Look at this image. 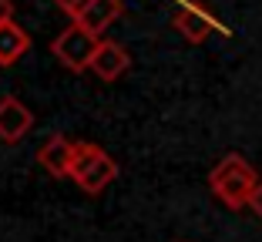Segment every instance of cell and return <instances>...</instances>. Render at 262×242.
Instances as JSON below:
<instances>
[{"label":"cell","instance_id":"obj_1","mask_svg":"<svg viewBox=\"0 0 262 242\" xmlns=\"http://www.w3.org/2000/svg\"><path fill=\"white\" fill-rule=\"evenodd\" d=\"M259 172H255L252 165L239 155V151H229L215 162V168L208 172V188H212V195L225 205V209L239 212L249 205L252 192L259 188Z\"/></svg>","mask_w":262,"mask_h":242},{"label":"cell","instance_id":"obj_2","mask_svg":"<svg viewBox=\"0 0 262 242\" xmlns=\"http://www.w3.org/2000/svg\"><path fill=\"white\" fill-rule=\"evenodd\" d=\"M71 179L77 188H84L88 195H98L111 182L118 179V162L91 141H74V165H71Z\"/></svg>","mask_w":262,"mask_h":242},{"label":"cell","instance_id":"obj_3","mask_svg":"<svg viewBox=\"0 0 262 242\" xmlns=\"http://www.w3.org/2000/svg\"><path fill=\"white\" fill-rule=\"evenodd\" d=\"M98 47H101V37H98V34L84 31V27H81V24H74V20H71L54 40H51L54 57L68 71H91V61H94V54H98Z\"/></svg>","mask_w":262,"mask_h":242},{"label":"cell","instance_id":"obj_4","mask_svg":"<svg viewBox=\"0 0 262 242\" xmlns=\"http://www.w3.org/2000/svg\"><path fill=\"white\" fill-rule=\"evenodd\" d=\"M31 128H34V111L27 108L20 98L7 94V98L0 101V141L17 145Z\"/></svg>","mask_w":262,"mask_h":242},{"label":"cell","instance_id":"obj_5","mask_svg":"<svg viewBox=\"0 0 262 242\" xmlns=\"http://www.w3.org/2000/svg\"><path fill=\"white\" fill-rule=\"evenodd\" d=\"M175 31L182 34V37L188 40V44H202V40L208 37V34H215L219 20L212 14H208L205 7H199V4H182V7L175 10Z\"/></svg>","mask_w":262,"mask_h":242},{"label":"cell","instance_id":"obj_6","mask_svg":"<svg viewBox=\"0 0 262 242\" xmlns=\"http://www.w3.org/2000/svg\"><path fill=\"white\" fill-rule=\"evenodd\" d=\"M37 162L44 165L54 179H71V165H74V141L64 138V135H51V138L40 145Z\"/></svg>","mask_w":262,"mask_h":242},{"label":"cell","instance_id":"obj_7","mask_svg":"<svg viewBox=\"0 0 262 242\" xmlns=\"http://www.w3.org/2000/svg\"><path fill=\"white\" fill-rule=\"evenodd\" d=\"M131 68V54L124 44H115V40H101L98 54L91 61V71L98 74L101 81H118L124 71Z\"/></svg>","mask_w":262,"mask_h":242},{"label":"cell","instance_id":"obj_8","mask_svg":"<svg viewBox=\"0 0 262 242\" xmlns=\"http://www.w3.org/2000/svg\"><path fill=\"white\" fill-rule=\"evenodd\" d=\"M121 10H124L121 0H91V4L74 17V24H81L84 31H91V34H98V37H101V34H104L111 24L121 17Z\"/></svg>","mask_w":262,"mask_h":242},{"label":"cell","instance_id":"obj_9","mask_svg":"<svg viewBox=\"0 0 262 242\" xmlns=\"http://www.w3.org/2000/svg\"><path fill=\"white\" fill-rule=\"evenodd\" d=\"M31 47V37L17 20L0 24V68H14Z\"/></svg>","mask_w":262,"mask_h":242},{"label":"cell","instance_id":"obj_10","mask_svg":"<svg viewBox=\"0 0 262 242\" xmlns=\"http://www.w3.org/2000/svg\"><path fill=\"white\" fill-rule=\"evenodd\" d=\"M249 209H252L255 219H262V182H259V188L252 192V199H249Z\"/></svg>","mask_w":262,"mask_h":242},{"label":"cell","instance_id":"obj_11","mask_svg":"<svg viewBox=\"0 0 262 242\" xmlns=\"http://www.w3.org/2000/svg\"><path fill=\"white\" fill-rule=\"evenodd\" d=\"M14 20V0H0V24Z\"/></svg>","mask_w":262,"mask_h":242},{"label":"cell","instance_id":"obj_12","mask_svg":"<svg viewBox=\"0 0 262 242\" xmlns=\"http://www.w3.org/2000/svg\"><path fill=\"white\" fill-rule=\"evenodd\" d=\"M54 4H57V7H61V4H64V0H54Z\"/></svg>","mask_w":262,"mask_h":242}]
</instances>
